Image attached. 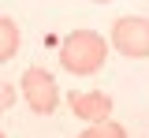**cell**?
Segmentation results:
<instances>
[{
    "mask_svg": "<svg viewBox=\"0 0 149 138\" xmlns=\"http://www.w3.org/2000/svg\"><path fill=\"white\" fill-rule=\"evenodd\" d=\"M108 60V45L97 30H71L60 45V63L71 75H97Z\"/></svg>",
    "mask_w": 149,
    "mask_h": 138,
    "instance_id": "6da1fadb",
    "label": "cell"
},
{
    "mask_svg": "<svg viewBox=\"0 0 149 138\" xmlns=\"http://www.w3.org/2000/svg\"><path fill=\"white\" fill-rule=\"evenodd\" d=\"M67 108H71L78 119H86V123H104V119L112 116V97L104 93V90H93V93H67Z\"/></svg>",
    "mask_w": 149,
    "mask_h": 138,
    "instance_id": "277c9868",
    "label": "cell"
},
{
    "mask_svg": "<svg viewBox=\"0 0 149 138\" xmlns=\"http://www.w3.org/2000/svg\"><path fill=\"white\" fill-rule=\"evenodd\" d=\"M22 97L37 116H52L60 105V86L45 67H26L22 71Z\"/></svg>",
    "mask_w": 149,
    "mask_h": 138,
    "instance_id": "3957f363",
    "label": "cell"
},
{
    "mask_svg": "<svg viewBox=\"0 0 149 138\" xmlns=\"http://www.w3.org/2000/svg\"><path fill=\"white\" fill-rule=\"evenodd\" d=\"M19 45H22V34H19L15 19H8V15H0V63H8V60L19 52Z\"/></svg>",
    "mask_w": 149,
    "mask_h": 138,
    "instance_id": "5b68a950",
    "label": "cell"
},
{
    "mask_svg": "<svg viewBox=\"0 0 149 138\" xmlns=\"http://www.w3.org/2000/svg\"><path fill=\"white\" fill-rule=\"evenodd\" d=\"M112 49L127 60L149 56V19L146 15H123L112 22Z\"/></svg>",
    "mask_w": 149,
    "mask_h": 138,
    "instance_id": "7a4b0ae2",
    "label": "cell"
},
{
    "mask_svg": "<svg viewBox=\"0 0 149 138\" xmlns=\"http://www.w3.org/2000/svg\"><path fill=\"white\" fill-rule=\"evenodd\" d=\"M0 138H4V135H0Z\"/></svg>",
    "mask_w": 149,
    "mask_h": 138,
    "instance_id": "ba28073f",
    "label": "cell"
},
{
    "mask_svg": "<svg viewBox=\"0 0 149 138\" xmlns=\"http://www.w3.org/2000/svg\"><path fill=\"white\" fill-rule=\"evenodd\" d=\"M78 138H127V131L119 127V123H112V119H104V123H93V127H86Z\"/></svg>",
    "mask_w": 149,
    "mask_h": 138,
    "instance_id": "8992f818",
    "label": "cell"
},
{
    "mask_svg": "<svg viewBox=\"0 0 149 138\" xmlns=\"http://www.w3.org/2000/svg\"><path fill=\"white\" fill-rule=\"evenodd\" d=\"M15 105V86L11 82H0V112H8Z\"/></svg>",
    "mask_w": 149,
    "mask_h": 138,
    "instance_id": "52a82bcc",
    "label": "cell"
}]
</instances>
